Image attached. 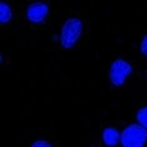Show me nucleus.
Listing matches in <instances>:
<instances>
[{"label": "nucleus", "instance_id": "nucleus-1", "mask_svg": "<svg viewBox=\"0 0 147 147\" xmlns=\"http://www.w3.org/2000/svg\"><path fill=\"white\" fill-rule=\"evenodd\" d=\"M147 140V131L142 125H128L121 134L123 147H143Z\"/></svg>", "mask_w": 147, "mask_h": 147}, {"label": "nucleus", "instance_id": "nucleus-2", "mask_svg": "<svg viewBox=\"0 0 147 147\" xmlns=\"http://www.w3.org/2000/svg\"><path fill=\"white\" fill-rule=\"evenodd\" d=\"M82 27H83V23L80 19H78V18L68 19L61 29V38H60L61 45L64 48H72V45H75V42L80 37Z\"/></svg>", "mask_w": 147, "mask_h": 147}, {"label": "nucleus", "instance_id": "nucleus-3", "mask_svg": "<svg viewBox=\"0 0 147 147\" xmlns=\"http://www.w3.org/2000/svg\"><path fill=\"white\" fill-rule=\"evenodd\" d=\"M132 72L131 64H128L124 60H116L110 67V82L115 86H121L124 83L125 78Z\"/></svg>", "mask_w": 147, "mask_h": 147}, {"label": "nucleus", "instance_id": "nucleus-4", "mask_svg": "<svg viewBox=\"0 0 147 147\" xmlns=\"http://www.w3.org/2000/svg\"><path fill=\"white\" fill-rule=\"evenodd\" d=\"M48 11H49V8H48V5L45 3L37 1V3H33L32 5H29V8H27V18H29V21L38 23V22H42L45 19Z\"/></svg>", "mask_w": 147, "mask_h": 147}, {"label": "nucleus", "instance_id": "nucleus-5", "mask_svg": "<svg viewBox=\"0 0 147 147\" xmlns=\"http://www.w3.org/2000/svg\"><path fill=\"white\" fill-rule=\"evenodd\" d=\"M102 139H104V142H105L106 146L113 147L117 144L119 139H121V135L115 128H105L104 132H102Z\"/></svg>", "mask_w": 147, "mask_h": 147}, {"label": "nucleus", "instance_id": "nucleus-6", "mask_svg": "<svg viewBox=\"0 0 147 147\" xmlns=\"http://www.w3.org/2000/svg\"><path fill=\"white\" fill-rule=\"evenodd\" d=\"M11 16H12L11 8L5 4L4 1H1V3H0V22H1V23H5V22H8L11 19Z\"/></svg>", "mask_w": 147, "mask_h": 147}, {"label": "nucleus", "instance_id": "nucleus-7", "mask_svg": "<svg viewBox=\"0 0 147 147\" xmlns=\"http://www.w3.org/2000/svg\"><path fill=\"white\" fill-rule=\"evenodd\" d=\"M138 121H139V124L142 127H144L147 129V108H142V109L138 112Z\"/></svg>", "mask_w": 147, "mask_h": 147}, {"label": "nucleus", "instance_id": "nucleus-8", "mask_svg": "<svg viewBox=\"0 0 147 147\" xmlns=\"http://www.w3.org/2000/svg\"><path fill=\"white\" fill-rule=\"evenodd\" d=\"M32 147H52V146L48 142H45V140H37V142L33 143Z\"/></svg>", "mask_w": 147, "mask_h": 147}, {"label": "nucleus", "instance_id": "nucleus-9", "mask_svg": "<svg viewBox=\"0 0 147 147\" xmlns=\"http://www.w3.org/2000/svg\"><path fill=\"white\" fill-rule=\"evenodd\" d=\"M140 51H142L143 55H146V56H147V36L143 38L142 45H140Z\"/></svg>", "mask_w": 147, "mask_h": 147}]
</instances>
